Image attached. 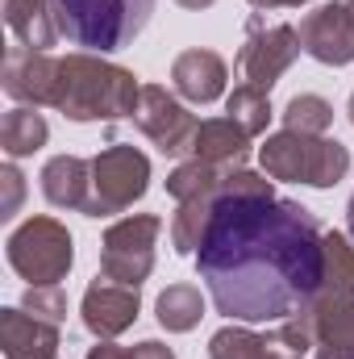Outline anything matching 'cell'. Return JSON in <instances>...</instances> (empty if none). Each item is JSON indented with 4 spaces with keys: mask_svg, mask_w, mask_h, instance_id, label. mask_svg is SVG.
Returning <instances> with one entry per match:
<instances>
[{
    "mask_svg": "<svg viewBox=\"0 0 354 359\" xmlns=\"http://www.w3.org/2000/svg\"><path fill=\"white\" fill-rule=\"evenodd\" d=\"M196 268L217 313L234 322H283L321 297L325 234L317 213L296 201L217 192Z\"/></svg>",
    "mask_w": 354,
    "mask_h": 359,
    "instance_id": "6da1fadb",
    "label": "cell"
},
{
    "mask_svg": "<svg viewBox=\"0 0 354 359\" xmlns=\"http://www.w3.org/2000/svg\"><path fill=\"white\" fill-rule=\"evenodd\" d=\"M138 100H142V84L129 67H117L92 50L59 59L55 109L67 121H121L138 113Z\"/></svg>",
    "mask_w": 354,
    "mask_h": 359,
    "instance_id": "7a4b0ae2",
    "label": "cell"
},
{
    "mask_svg": "<svg viewBox=\"0 0 354 359\" xmlns=\"http://www.w3.org/2000/svg\"><path fill=\"white\" fill-rule=\"evenodd\" d=\"M155 4L159 0H55V17L76 46H88L92 55H113L146 29Z\"/></svg>",
    "mask_w": 354,
    "mask_h": 359,
    "instance_id": "3957f363",
    "label": "cell"
},
{
    "mask_svg": "<svg viewBox=\"0 0 354 359\" xmlns=\"http://www.w3.org/2000/svg\"><path fill=\"white\" fill-rule=\"evenodd\" d=\"M259 159L271 180H292V184H309V188H334L351 172V151L342 142L317 138V134H296V130L271 134L259 147Z\"/></svg>",
    "mask_w": 354,
    "mask_h": 359,
    "instance_id": "277c9868",
    "label": "cell"
},
{
    "mask_svg": "<svg viewBox=\"0 0 354 359\" xmlns=\"http://www.w3.org/2000/svg\"><path fill=\"white\" fill-rule=\"evenodd\" d=\"M8 264L21 280H29L34 288L42 284H59L67 280V271L76 264V243L71 230L55 217H29L8 234Z\"/></svg>",
    "mask_w": 354,
    "mask_h": 359,
    "instance_id": "5b68a950",
    "label": "cell"
},
{
    "mask_svg": "<svg viewBox=\"0 0 354 359\" xmlns=\"http://www.w3.org/2000/svg\"><path fill=\"white\" fill-rule=\"evenodd\" d=\"M150 188V159L138 147L113 142L92 159V201H88V217H108L129 209L134 201H142Z\"/></svg>",
    "mask_w": 354,
    "mask_h": 359,
    "instance_id": "8992f818",
    "label": "cell"
},
{
    "mask_svg": "<svg viewBox=\"0 0 354 359\" xmlns=\"http://www.w3.org/2000/svg\"><path fill=\"white\" fill-rule=\"evenodd\" d=\"M163 222L155 213H138V217H121L104 230L100 243V276L142 288V280L155 271V238H159Z\"/></svg>",
    "mask_w": 354,
    "mask_h": 359,
    "instance_id": "52a82bcc",
    "label": "cell"
},
{
    "mask_svg": "<svg viewBox=\"0 0 354 359\" xmlns=\"http://www.w3.org/2000/svg\"><path fill=\"white\" fill-rule=\"evenodd\" d=\"M300 50H304V46H300V34H296L292 25H267L263 17H250L246 42H242V50H238V72L246 76V84L271 92L275 80L296 63Z\"/></svg>",
    "mask_w": 354,
    "mask_h": 359,
    "instance_id": "ba28073f",
    "label": "cell"
},
{
    "mask_svg": "<svg viewBox=\"0 0 354 359\" xmlns=\"http://www.w3.org/2000/svg\"><path fill=\"white\" fill-rule=\"evenodd\" d=\"M138 130L163 151V155H187L192 151V138L200 130V121L187 113V104H179L176 96L159 84H142V100H138V113H134Z\"/></svg>",
    "mask_w": 354,
    "mask_h": 359,
    "instance_id": "9c48e42d",
    "label": "cell"
},
{
    "mask_svg": "<svg viewBox=\"0 0 354 359\" xmlns=\"http://www.w3.org/2000/svg\"><path fill=\"white\" fill-rule=\"evenodd\" d=\"M0 88L8 92L17 104H55L59 96V59L46 50H29V46H8L4 63H0Z\"/></svg>",
    "mask_w": 354,
    "mask_h": 359,
    "instance_id": "30bf717a",
    "label": "cell"
},
{
    "mask_svg": "<svg viewBox=\"0 0 354 359\" xmlns=\"http://www.w3.org/2000/svg\"><path fill=\"white\" fill-rule=\"evenodd\" d=\"M300 46L325 67H346L354 63V25L346 4H321L300 21Z\"/></svg>",
    "mask_w": 354,
    "mask_h": 359,
    "instance_id": "8fae6325",
    "label": "cell"
},
{
    "mask_svg": "<svg viewBox=\"0 0 354 359\" xmlns=\"http://www.w3.org/2000/svg\"><path fill=\"white\" fill-rule=\"evenodd\" d=\"M138 309H142L138 288L117 284V280H108V276H96L88 284V292H84V301H80L84 326H88L96 339H117V334H125V330L138 322Z\"/></svg>",
    "mask_w": 354,
    "mask_h": 359,
    "instance_id": "7c38bea8",
    "label": "cell"
},
{
    "mask_svg": "<svg viewBox=\"0 0 354 359\" xmlns=\"http://www.w3.org/2000/svg\"><path fill=\"white\" fill-rule=\"evenodd\" d=\"M225 80H229V67L217 50H183L176 63H171V84L183 100L192 104H213L225 96Z\"/></svg>",
    "mask_w": 354,
    "mask_h": 359,
    "instance_id": "4fadbf2b",
    "label": "cell"
},
{
    "mask_svg": "<svg viewBox=\"0 0 354 359\" xmlns=\"http://www.w3.org/2000/svg\"><path fill=\"white\" fill-rule=\"evenodd\" d=\"M309 313L317 330V359H354V297L321 292Z\"/></svg>",
    "mask_w": 354,
    "mask_h": 359,
    "instance_id": "5bb4252c",
    "label": "cell"
},
{
    "mask_svg": "<svg viewBox=\"0 0 354 359\" xmlns=\"http://www.w3.org/2000/svg\"><path fill=\"white\" fill-rule=\"evenodd\" d=\"M0 347L4 359H59V326L25 309H0Z\"/></svg>",
    "mask_w": 354,
    "mask_h": 359,
    "instance_id": "9a60e30c",
    "label": "cell"
},
{
    "mask_svg": "<svg viewBox=\"0 0 354 359\" xmlns=\"http://www.w3.org/2000/svg\"><path fill=\"white\" fill-rule=\"evenodd\" d=\"M250 155V134L234 121V117H208L200 121L196 138H192V159H204L221 172H234L242 168Z\"/></svg>",
    "mask_w": 354,
    "mask_h": 359,
    "instance_id": "2e32d148",
    "label": "cell"
},
{
    "mask_svg": "<svg viewBox=\"0 0 354 359\" xmlns=\"http://www.w3.org/2000/svg\"><path fill=\"white\" fill-rule=\"evenodd\" d=\"M42 192L55 209H88L92 201V159L80 155H55L42 168Z\"/></svg>",
    "mask_w": 354,
    "mask_h": 359,
    "instance_id": "e0dca14e",
    "label": "cell"
},
{
    "mask_svg": "<svg viewBox=\"0 0 354 359\" xmlns=\"http://www.w3.org/2000/svg\"><path fill=\"white\" fill-rule=\"evenodd\" d=\"M0 8H4V25L13 29L17 46L50 50L63 34L55 17V0H0Z\"/></svg>",
    "mask_w": 354,
    "mask_h": 359,
    "instance_id": "ac0fdd59",
    "label": "cell"
},
{
    "mask_svg": "<svg viewBox=\"0 0 354 359\" xmlns=\"http://www.w3.org/2000/svg\"><path fill=\"white\" fill-rule=\"evenodd\" d=\"M46 138H50V126H46V117H42V113H34L29 104L8 109V113H4V121H0V147H4V155H8V159H25V155L42 151V147H46Z\"/></svg>",
    "mask_w": 354,
    "mask_h": 359,
    "instance_id": "d6986e66",
    "label": "cell"
},
{
    "mask_svg": "<svg viewBox=\"0 0 354 359\" xmlns=\"http://www.w3.org/2000/svg\"><path fill=\"white\" fill-rule=\"evenodd\" d=\"M155 313H159V326H163V330L187 334V330H196L200 318H204V297H200L196 284H171V288L159 292Z\"/></svg>",
    "mask_w": 354,
    "mask_h": 359,
    "instance_id": "ffe728a7",
    "label": "cell"
},
{
    "mask_svg": "<svg viewBox=\"0 0 354 359\" xmlns=\"http://www.w3.org/2000/svg\"><path fill=\"white\" fill-rule=\"evenodd\" d=\"M221 180H225L221 168H213L204 159H187V163H179L176 172L167 176V192L176 196L179 205L183 201H208V196L221 192Z\"/></svg>",
    "mask_w": 354,
    "mask_h": 359,
    "instance_id": "44dd1931",
    "label": "cell"
},
{
    "mask_svg": "<svg viewBox=\"0 0 354 359\" xmlns=\"http://www.w3.org/2000/svg\"><path fill=\"white\" fill-rule=\"evenodd\" d=\"M225 113L250 138H259V134H267V126H271V92L255 88V84H238V88L225 96Z\"/></svg>",
    "mask_w": 354,
    "mask_h": 359,
    "instance_id": "7402d4cb",
    "label": "cell"
},
{
    "mask_svg": "<svg viewBox=\"0 0 354 359\" xmlns=\"http://www.w3.org/2000/svg\"><path fill=\"white\" fill-rule=\"evenodd\" d=\"M267 347L275 359H304L317 347V330H313V313H296V318H283L275 322V330L267 334Z\"/></svg>",
    "mask_w": 354,
    "mask_h": 359,
    "instance_id": "603a6c76",
    "label": "cell"
},
{
    "mask_svg": "<svg viewBox=\"0 0 354 359\" xmlns=\"http://www.w3.org/2000/svg\"><path fill=\"white\" fill-rule=\"evenodd\" d=\"M208 222H213V196L179 205V213L171 217V243H176L179 255H196L200 251V243L208 234Z\"/></svg>",
    "mask_w": 354,
    "mask_h": 359,
    "instance_id": "cb8c5ba5",
    "label": "cell"
},
{
    "mask_svg": "<svg viewBox=\"0 0 354 359\" xmlns=\"http://www.w3.org/2000/svg\"><path fill=\"white\" fill-rule=\"evenodd\" d=\"M334 126V104L325 96H313V92H300L288 100L283 109V130H296V134H317L325 138V130Z\"/></svg>",
    "mask_w": 354,
    "mask_h": 359,
    "instance_id": "d4e9b609",
    "label": "cell"
},
{
    "mask_svg": "<svg viewBox=\"0 0 354 359\" xmlns=\"http://www.w3.org/2000/svg\"><path fill=\"white\" fill-rule=\"evenodd\" d=\"M321 292L334 297H354V247L346 234H325V280Z\"/></svg>",
    "mask_w": 354,
    "mask_h": 359,
    "instance_id": "484cf974",
    "label": "cell"
},
{
    "mask_svg": "<svg viewBox=\"0 0 354 359\" xmlns=\"http://www.w3.org/2000/svg\"><path fill=\"white\" fill-rule=\"evenodd\" d=\"M208 359H275L267 347V334H255L246 326H221L208 339Z\"/></svg>",
    "mask_w": 354,
    "mask_h": 359,
    "instance_id": "4316f807",
    "label": "cell"
},
{
    "mask_svg": "<svg viewBox=\"0 0 354 359\" xmlns=\"http://www.w3.org/2000/svg\"><path fill=\"white\" fill-rule=\"evenodd\" d=\"M21 309L25 313H34L38 322H50V326H63V318H67V292L59 288V284H42V288H25V297H21Z\"/></svg>",
    "mask_w": 354,
    "mask_h": 359,
    "instance_id": "83f0119b",
    "label": "cell"
},
{
    "mask_svg": "<svg viewBox=\"0 0 354 359\" xmlns=\"http://www.w3.org/2000/svg\"><path fill=\"white\" fill-rule=\"evenodd\" d=\"M0 184H4V201H0V217H13L17 213V205H21V192H25V180L21 172L8 163V168H0Z\"/></svg>",
    "mask_w": 354,
    "mask_h": 359,
    "instance_id": "f1b7e54d",
    "label": "cell"
},
{
    "mask_svg": "<svg viewBox=\"0 0 354 359\" xmlns=\"http://www.w3.org/2000/svg\"><path fill=\"white\" fill-rule=\"evenodd\" d=\"M129 355H134V359H176V355H171V347H163V343H155V339H146V343L129 347Z\"/></svg>",
    "mask_w": 354,
    "mask_h": 359,
    "instance_id": "f546056e",
    "label": "cell"
},
{
    "mask_svg": "<svg viewBox=\"0 0 354 359\" xmlns=\"http://www.w3.org/2000/svg\"><path fill=\"white\" fill-rule=\"evenodd\" d=\"M88 359H134V355H129V347H117L113 339H100L88 351Z\"/></svg>",
    "mask_w": 354,
    "mask_h": 359,
    "instance_id": "4dcf8cb0",
    "label": "cell"
},
{
    "mask_svg": "<svg viewBox=\"0 0 354 359\" xmlns=\"http://www.w3.org/2000/svg\"><path fill=\"white\" fill-rule=\"evenodd\" d=\"M250 4L271 13V8H300V4H309V0H250Z\"/></svg>",
    "mask_w": 354,
    "mask_h": 359,
    "instance_id": "1f68e13d",
    "label": "cell"
},
{
    "mask_svg": "<svg viewBox=\"0 0 354 359\" xmlns=\"http://www.w3.org/2000/svg\"><path fill=\"white\" fill-rule=\"evenodd\" d=\"M179 8H208V4H213V0H176Z\"/></svg>",
    "mask_w": 354,
    "mask_h": 359,
    "instance_id": "d6a6232c",
    "label": "cell"
},
{
    "mask_svg": "<svg viewBox=\"0 0 354 359\" xmlns=\"http://www.w3.org/2000/svg\"><path fill=\"white\" fill-rule=\"evenodd\" d=\"M346 222H351V238H354V196H351V205H346Z\"/></svg>",
    "mask_w": 354,
    "mask_h": 359,
    "instance_id": "836d02e7",
    "label": "cell"
},
{
    "mask_svg": "<svg viewBox=\"0 0 354 359\" xmlns=\"http://www.w3.org/2000/svg\"><path fill=\"white\" fill-rule=\"evenodd\" d=\"M346 8H351V25H354V0H346Z\"/></svg>",
    "mask_w": 354,
    "mask_h": 359,
    "instance_id": "e575fe53",
    "label": "cell"
},
{
    "mask_svg": "<svg viewBox=\"0 0 354 359\" xmlns=\"http://www.w3.org/2000/svg\"><path fill=\"white\" fill-rule=\"evenodd\" d=\"M351 126H354V96H351Z\"/></svg>",
    "mask_w": 354,
    "mask_h": 359,
    "instance_id": "d590c367",
    "label": "cell"
}]
</instances>
